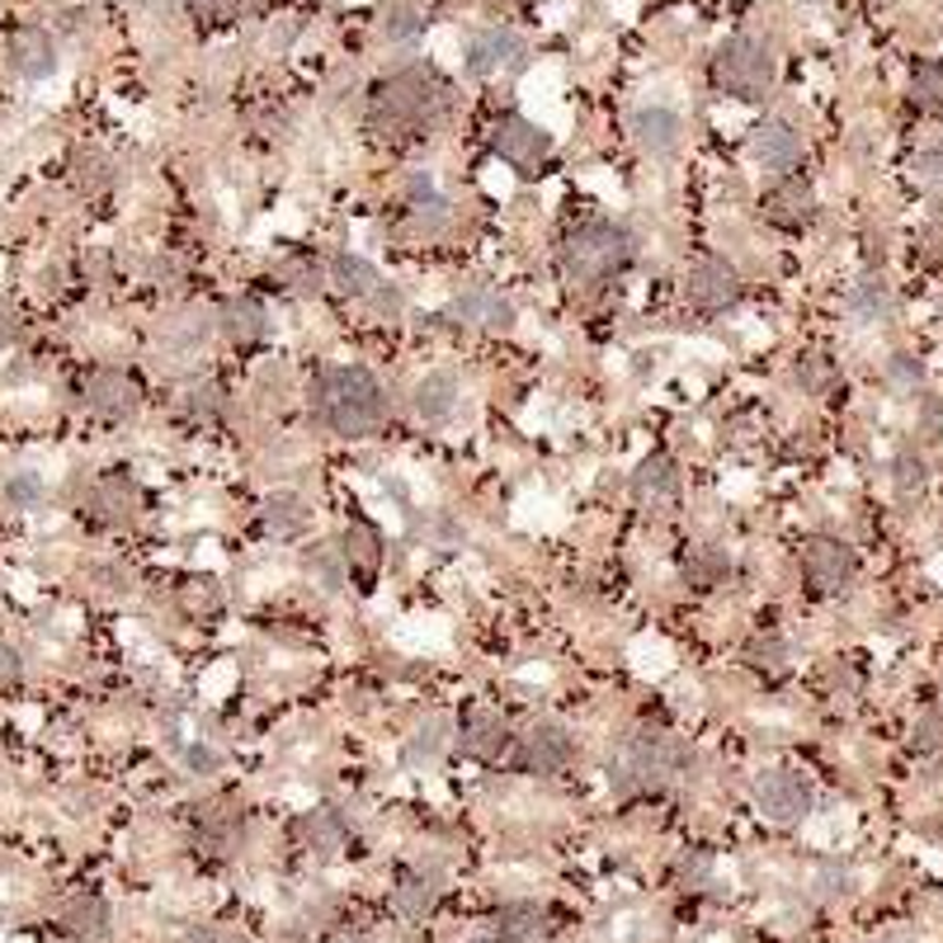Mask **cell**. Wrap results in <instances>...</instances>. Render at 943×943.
<instances>
[{
  "label": "cell",
  "instance_id": "cell-1",
  "mask_svg": "<svg viewBox=\"0 0 943 943\" xmlns=\"http://www.w3.org/2000/svg\"><path fill=\"white\" fill-rule=\"evenodd\" d=\"M311 411L321 416V425H331L335 434L364 439L378 434L388 425V392L378 388L373 373L364 368H326L311 382Z\"/></svg>",
  "mask_w": 943,
  "mask_h": 943
},
{
  "label": "cell",
  "instance_id": "cell-2",
  "mask_svg": "<svg viewBox=\"0 0 943 943\" xmlns=\"http://www.w3.org/2000/svg\"><path fill=\"white\" fill-rule=\"evenodd\" d=\"M689 764H694L689 740H679L670 732H647L619 755L613 779H619V788H665V783H675Z\"/></svg>",
  "mask_w": 943,
  "mask_h": 943
},
{
  "label": "cell",
  "instance_id": "cell-3",
  "mask_svg": "<svg viewBox=\"0 0 943 943\" xmlns=\"http://www.w3.org/2000/svg\"><path fill=\"white\" fill-rule=\"evenodd\" d=\"M434 109H439V85L430 76H420V71H402V76L378 90L373 127L382 137H411L434 119Z\"/></svg>",
  "mask_w": 943,
  "mask_h": 943
},
{
  "label": "cell",
  "instance_id": "cell-4",
  "mask_svg": "<svg viewBox=\"0 0 943 943\" xmlns=\"http://www.w3.org/2000/svg\"><path fill=\"white\" fill-rule=\"evenodd\" d=\"M774 76H779V57L769 42L760 38H732L718 57V81L726 95H740V99H764L774 90Z\"/></svg>",
  "mask_w": 943,
  "mask_h": 943
},
{
  "label": "cell",
  "instance_id": "cell-5",
  "mask_svg": "<svg viewBox=\"0 0 943 943\" xmlns=\"http://www.w3.org/2000/svg\"><path fill=\"white\" fill-rule=\"evenodd\" d=\"M623 260H627V236L609 222H585L580 232L566 241V274L576 279L580 289L619 274Z\"/></svg>",
  "mask_w": 943,
  "mask_h": 943
},
{
  "label": "cell",
  "instance_id": "cell-6",
  "mask_svg": "<svg viewBox=\"0 0 943 943\" xmlns=\"http://www.w3.org/2000/svg\"><path fill=\"white\" fill-rule=\"evenodd\" d=\"M755 803L769 821L788 825L797 817H807L811 811V783L803 774H793V769H774V774L760 779V788H755Z\"/></svg>",
  "mask_w": 943,
  "mask_h": 943
},
{
  "label": "cell",
  "instance_id": "cell-7",
  "mask_svg": "<svg viewBox=\"0 0 943 943\" xmlns=\"http://www.w3.org/2000/svg\"><path fill=\"white\" fill-rule=\"evenodd\" d=\"M803 571L821 595H835V590H845L849 576H854V552L835 538H811L803 548Z\"/></svg>",
  "mask_w": 943,
  "mask_h": 943
},
{
  "label": "cell",
  "instance_id": "cell-8",
  "mask_svg": "<svg viewBox=\"0 0 943 943\" xmlns=\"http://www.w3.org/2000/svg\"><path fill=\"white\" fill-rule=\"evenodd\" d=\"M81 396H85V411H95V416H105V420H123L137 411V382L127 373H119V368H99V373H90Z\"/></svg>",
  "mask_w": 943,
  "mask_h": 943
},
{
  "label": "cell",
  "instance_id": "cell-9",
  "mask_svg": "<svg viewBox=\"0 0 943 943\" xmlns=\"http://www.w3.org/2000/svg\"><path fill=\"white\" fill-rule=\"evenodd\" d=\"M495 151L505 156L510 166L534 170V166L548 161L552 133L548 127H538V123H528V119H505V123H495Z\"/></svg>",
  "mask_w": 943,
  "mask_h": 943
},
{
  "label": "cell",
  "instance_id": "cell-10",
  "mask_svg": "<svg viewBox=\"0 0 943 943\" xmlns=\"http://www.w3.org/2000/svg\"><path fill=\"white\" fill-rule=\"evenodd\" d=\"M514 62H524V38L514 28H481V34L467 38V66L477 76H491V71Z\"/></svg>",
  "mask_w": 943,
  "mask_h": 943
},
{
  "label": "cell",
  "instance_id": "cell-11",
  "mask_svg": "<svg viewBox=\"0 0 943 943\" xmlns=\"http://www.w3.org/2000/svg\"><path fill=\"white\" fill-rule=\"evenodd\" d=\"M633 133H637V147L651 151V156H675L679 151V137H684V123L675 109H661V105H647L633 113Z\"/></svg>",
  "mask_w": 943,
  "mask_h": 943
},
{
  "label": "cell",
  "instance_id": "cell-12",
  "mask_svg": "<svg viewBox=\"0 0 943 943\" xmlns=\"http://www.w3.org/2000/svg\"><path fill=\"white\" fill-rule=\"evenodd\" d=\"M736 269L732 265H722V260H698L694 265V274H689V297L703 311H722V307H732L736 303Z\"/></svg>",
  "mask_w": 943,
  "mask_h": 943
},
{
  "label": "cell",
  "instance_id": "cell-13",
  "mask_svg": "<svg viewBox=\"0 0 943 943\" xmlns=\"http://www.w3.org/2000/svg\"><path fill=\"white\" fill-rule=\"evenodd\" d=\"M566 760H571V736L562 726H534L519 746V764L528 774H556V769H566Z\"/></svg>",
  "mask_w": 943,
  "mask_h": 943
},
{
  "label": "cell",
  "instance_id": "cell-14",
  "mask_svg": "<svg viewBox=\"0 0 943 943\" xmlns=\"http://www.w3.org/2000/svg\"><path fill=\"white\" fill-rule=\"evenodd\" d=\"M764 212H769V218H774L779 226H807L811 212H817V194H811L807 180L783 175L774 189L764 194Z\"/></svg>",
  "mask_w": 943,
  "mask_h": 943
},
{
  "label": "cell",
  "instance_id": "cell-15",
  "mask_svg": "<svg viewBox=\"0 0 943 943\" xmlns=\"http://www.w3.org/2000/svg\"><path fill=\"white\" fill-rule=\"evenodd\" d=\"M90 514L99 524H133L142 514V491L123 477H105L90 491Z\"/></svg>",
  "mask_w": 943,
  "mask_h": 943
},
{
  "label": "cell",
  "instance_id": "cell-16",
  "mask_svg": "<svg viewBox=\"0 0 943 943\" xmlns=\"http://www.w3.org/2000/svg\"><path fill=\"white\" fill-rule=\"evenodd\" d=\"M755 161L783 175V170H793L803 161V137L788 123H760V133H755Z\"/></svg>",
  "mask_w": 943,
  "mask_h": 943
},
{
  "label": "cell",
  "instance_id": "cell-17",
  "mask_svg": "<svg viewBox=\"0 0 943 943\" xmlns=\"http://www.w3.org/2000/svg\"><path fill=\"white\" fill-rule=\"evenodd\" d=\"M10 62L20 66V76L42 81V76H52V66H57V48L42 28H20V34L10 38Z\"/></svg>",
  "mask_w": 943,
  "mask_h": 943
},
{
  "label": "cell",
  "instance_id": "cell-18",
  "mask_svg": "<svg viewBox=\"0 0 943 943\" xmlns=\"http://www.w3.org/2000/svg\"><path fill=\"white\" fill-rule=\"evenodd\" d=\"M241 835H246V821H241L232 807H208L204 817H198V845H204V854L226 859V854H236Z\"/></svg>",
  "mask_w": 943,
  "mask_h": 943
},
{
  "label": "cell",
  "instance_id": "cell-19",
  "mask_svg": "<svg viewBox=\"0 0 943 943\" xmlns=\"http://www.w3.org/2000/svg\"><path fill=\"white\" fill-rule=\"evenodd\" d=\"M62 924H66V934L71 939H105V930H109V902L105 896H95V892H81V896H71V902L62 906Z\"/></svg>",
  "mask_w": 943,
  "mask_h": 943
},
{
  "label": "cell",
  "instance_id": "cell-20",
  "mask_svg": "<svg viewBox=\"0 0 943 943\" xmlns=\"http://www.w3.org/2000/svg\"><path fill=\"white\" fill-rule=\"evenodd\" d=\"M505 740H510V732H505V718H500V712H491V708L467 712V722H463V746H467L472 755H500V750H505Z\"/></svg>",
  "mask_w": 943,
  "mask_h": 943
},
{
  "label": "cell",
  "instance_id": "cell-21",
  "mask_svg": "<svg viewBox=\"0 0 943 943\" xmlns=\"http://www.w3.org/2000/svg\"><path fill=\"white\" fill-rule=\"evenodd\" d=\"M500 943H548V916L538 906H505L495 920Z\"/></svg>",
  "mask_w": 943,
  "mask_h": 943
},
{
  "label": "cell",
  "instance_id": "cell-22",
  "mask_svg": "<svg viewBox=\"0 0 943 943\" xmlns=\"http://www.w3.org/2000/svg\"><path fill=\"white\" fill-rule=\"evenodd\" d=\"M458 406V378L449 373V368H439V373H430L420 382V392H416V411L430 425H439V420H449V411Z\"/></svg>",
  "mask_w": 943,
  "mask_h": 943
},
{
  "label": "cell",
  "instance_id": "cell-23",
  "mask_svg": "<svg viewBox=\"0 0 943 943\" xmlns=\"http://www.w3.org/2000/svg\"><path fill=\"white\" fill-rule=\"evenodd\" d=\"M726 571H732V562L718 548H708V542H694L684 552V580H689V590H718L726 580Z\"/></svg>",
  "mask_w": 943,
  "mask_h": 943
},
{
  "label": "cell",
  "instance_id": "cell-24",
  "mask_svg": "<svg viewBox=\"0 0 943 943\" xmlns=\"http://www.w3.org/2000/svg\"><path fill=\"white\" fill-rule=\"evenodd\" d=\"M297 835L307 840V849H317V854H335L340 845H345V821L335 817V811H307L303 821H297Z\"/></svg>",
  "mask_w": 943,
  "mask_h": 943
},
{
  "label": "cell",
  "instance_id": "cell-25",
  "mask_svg": "<svg viewBox=\"0 0 943 943\" xmlns=\"http://www.w3.org/2000/svg\"><path fill=\"white\" fill-rule=\"evenodd\" d=\"M679 491V472L670 458H651L647 467L637 472V495L647 500V505H661V500H675Z\"/></svg>",
  "mask_w": 943,
  "mask_h": 943
},
{
  "label": "cell",
  "instance_id": "cell-26",
  "mask_svg": "<svg viewBox=\"0 0 943 943\" xmlns=\"http://www.w3.org/2000/svg\"><path fill=\"white\" fill-rule=\"evenodd\" d=\"M265 524H269V534L293 538V534H303V528L311 524V514H307V505L297 495H269L265 500Z\"/></svg>",
  "mask_w": 943,
  "mask_h": 943
},
{
  "label": "cell",
  "instance_id": "cell-27",
  "mask_svg": "<svg viewBox=\"0 0 943 943\" xmlns=\"http://www.w3.org/2000/svg\"><path fill=\"white\" fill-rule=\"evenodd\" d=\"M222 326L236 345H250V340L265 335V307L255 303V297H236V303L222 311Z\"/></svg>",
  "mask_w": 943,
  "mask_h": 943
},
{
  "label": "cell",
  "instance_id": "cell-28",
  "mask_svg": "<svg viewBox=\"0 0 943 943\" xmlns=\"http://www.w3.org/2000/svg\"><path fill=\"white\" fill-rule=\"evenodd\" d=\"M331 279H335V289H340V293H359V297L378 289V269L368 265L364 255H350V250H345V255H335V260H331Z\"/></svg>",
  "mask_w": 943,
  "mask_h": 943
},
{
  "label": "cell",
  "instance_id": "cell-29",
  "mask_svg": "<svg viewBox=\"0 0 943 943\" xmlns=\"http://www.w3.org/2000/svg\"><path fill=\"white\" fill-rule=\"evenodd\" d=\"M458 317L463 321H481V326H510L514 321V307L505 303V297H495V293H463L458 297Z\"/></svg>",
  "mask_w": 943,
  "mask_h": 943
},
{
  "label": "cell",
  "instance_id": "cell-30",
  "mask_svg": "<svg viewBox=\"0 0 943 943\" xmlns=\"http://www.w3.org/2000/svg\"><path fill=\"white\" fill-rule=\"evenodd\" d=\"M444 746H449V718H434L406 740V760L411 764H434L439 755H444Z\"/></svg>",
  "mask_w": 943,
  "mask_h": 943
},
{
  "label": "cell",
  "instance_id": "cell-31",
  "mask_svg": "<svg viewBox=\"0 0 943 943\" xmlns=\"http://www.w3.org/2000/svg\"><path fill=\"white\" fill-rule=\"evenodd\" d=\"M345 562H354V566L364 571V576L382 566V538H378L368 524H354L350 534H345Z\"/></svg>",
  "mask_w": 943,
  "mask_h": 943
},
{
  "label": "cell",
  "instance_id": "cell-32",
  "mask_svg": "<svg viewBox=\"0 0 943 943\" xmlns=\"http://www.w3.org/2000/svg\"><path fill=\"white\" fill-rule=\"evenodd\" d=\"M746 661L760 670V675H788V641L783 637H755L746 647Z\"/></svg>",
  "mask_w": 943,
  "mask_h": 943
},
{
  "label": "cell",
  "instance_id": "cell-33",
  "mask_svg": "<svg viewBox=\"0 0 943 943\" xmlns=\"http://www.w3.org/2000/svg\"><path fill=\"white\" fill-rule=\"evenodd\" d=\"M303 566L321 590H340V585H345V556H340L335 548H311Z\"/></svg>",
  "mask_w": 943,
  "mask_h": 943
},
{
  "label": "cell",
  "instance_id": "cell-34",
  "mask_svg": "<svg viewBox=\"0 0 943 943\" xmlns=\"http://www.w3.org/2000/svg\"><path fill=\"white\" fill-rule=\"evenodd\" d=\"M887 303H892V293H887V283H882V279H864L859 289L849 293V311H854V317H864V321L887 317Z\"/></svg>",
  "mask_w": 943,
  "mask_h": 943
},
{
  "label": "cell",
  "instance_id": "cell-35",
  "mask_svg": "<svg viewBox=\"0 0 943 943\" xmlns=\"http://www.w3.org/2000/svg\"><path fill=\"white\" fill-rule=\"evenodd\" d=\"M71 166H76V184L85 194H99V189H109L113 184V170H109V161L99 151H81Z\"/></svg>",
  "mask_w": 943,
  "mask_h": 943
},
{
  "label": "cell",
  "instance_id": "cell-36",
  "mask_svg": "<svg viewBox=\"0 0 943 943\" xmlns=\"http://www.w3.org/2000/svg\"><path fill=\"white\" fill-rule=\"evenodd\" d=\"M434 902H439V887L430 878H406L402 887H396V906H402L406 916H425Z\"/></svg>",
  "mask_w": 943,
  "mask_h": 943
},
{
  "label": "cell",
  "instance_id": "cell-37",
  "mask_svg": "<svg viewBox=\"0 0 943 943\" xmlns=\"http://www.w3.org/2000/svg\"><path fill=\"white\" fill-rule=\"evenodd\" d=\"M910 99H916L920 109H930V113H943V71L939 66L916 71V81H910Z\"/></svg>",
  "mask_w": 943,
  "mask_h": 943
},
{
  "label": "cell",
  "instance_id": "cell-38",
  "mask_svg": "<svg viewBox=\"0 0 943 943\" xmlns=\"http://www.w3.org/2000/svg\"><path fill=\"white\" fill-rule=\"evenodd\" d=\"M892 481H896V491H920L924 486V463H920V453H896V463H892Z\"/></svg>",
  "mask_w": 943,
  "mask_h": 943
},
{
  "label": "cell",
  "instance_id": "cell-39",
  "mask_svg": "<svg viewBox=\"0 0 943 943\" xmlns=\"http://www.w3.org/2000/svg\"><path fill=\"white\" fill-rule=\"evenodd\" d=\"M5 495H10V500H14V505H20V510H34L38 500H42V481L34 477V472H20V477H10Z\"/></svg>",
  "mask_w": 943,
  "mask_h": 943
},
{
  "label": "cell",
  "instance_id": "cell-40",
  "mask_svg": "<svg viewBox=\"0 0 943 943\" xmlns=\"http://www.w3.org/2000/svg\"><path fill=\"white\" fill-rule=\"evenodd\" d=\"M916 750H943V712H924L916 722Z\"/></svg>",
  "mask_w": 943,
  "mask_h": 943
},
{
  "label": "cell",
  "instance_id": "cell-41",
  "mask_svg": "<svg viewBox=\"0 0 943 943\" xmlns=\"http://www.w3.org/2000/svg\"><path fill=\"white\" fill-rule=\"evenodd\" d=\"M797 382H803L807 392H821V388H831V364L825 359H817V354H811V359L797 368Z\"/></svg>",
  "mask_w": 943,
  "mask_h": 943
},
{
  "label": "cell",
  "instance_id": "cell-42",
  "mask_svg": "<svg viewBox=\"0 0 943 943\" xmlns=\"http://www.w3.org/2000/svg\"><path fill=\"white\" fill-rule=\"evenodd\" d=\"M388 34H392V38H402V42H406V38H416V34H420L416 10H411V5H396V10L388 14Z\"/></svg>",
  "mask_w": 943,
  "mask_h": 943
},
{
  "label": "cell",
  "instance_id": "cell-43",
  "mask_svg": "<svg viewBox=\"0 0 943 943\" xmlns=\"http://www.w3.org/2000/svg\"><path fill=\"white\" fill-rule=\"evenodd\" d=\"M920 430L934 439V444H943V406L934 402V396H924L920 402Z\"/></svg>",
  "mask_w": 943,
  "mask_h": 943
},
{
  "label": "cell",
  "instance_id": "cell-44",
  "mask_svg": "<svg viewBox=\"0 0 943 943\" xmlns=\"http://www.w3.org/2000/svg\"><path fill=\"white\" fill-rule=\"evenodd\" d=\"M20 675H24V665H20V651H14V647H5V641H0V689H10V684H20Z\"/></svg>",
  "mask_w": 943,
  "mask_h": 943
},
{
  "label": "cell",
  "instance_id": "cell-45",
  "mask_svg": "<svg viewBox=\"0 0 943 943\" xmlns=\"http://www.w3.org/2000/svg\"><path fill=\"white\" fill-rule=\"evenodd\" d=\"M916 180H924V184H943V151H924V156H916Z\"/></svg>",
  "mask_w": 943,
  "mask_h": 943
},
{
  "label": "cell",
  "instance_id": "cell-46",
  "mask_svg": "<svg viewBox=\"0 0 943 943\" xmlns=\"http://www.w3.org/2000/svg\"><path fill=\"white\" fill-rule=\"evenodd\" d=\"M20 331H24L20 311H14L10 303H0V350H5V345H14V340H20Z\"/></svg>",
  "mask_w": 943,
  "mask_h": 943
},
{
  "label": "cell",
  "instance_id": "cell-47",
  "mask_svg": "<svg viewBox=\"0 0 943 943\" xmlns=\"http://www.w3.org/2000/svg\"><path fill=\"white\" fill-rule=\"evenodd\" d=\"M892 382H920V368H916L910 354H896L892 359Z\"/></svg>",
  "mask_w": 943,
  "mask_h": 943
},
{
  "label": "cell",
  "instance_id": "cell-48",
  "mask_svg": "<svg viewBox=\"0 0 943 943\" xmlns=\"http://www.w3.org/2000/svg\"><path fill=\"white\" fill-rule=\"evenodd\" d=\"M920 260H930V265H943V232H930L920 241Z\"/></svg>",
  "mask_w": 943,
  "mask_h": 943
},
{
  "label": "cell",
  "instance_id": "cell-49",
  "mask_svg": "<svg viewBox=\"0 0 943 943\" xmlns=\"http://www.w3.org/2000/svg\"><path fill=\"white\" fill-rule=\"evenodd\" d=\"M189 764H194V769H218V764H222V755H218V750H208V746H194V750H189Z\"/></svg>",
  "mask_w": 943,
  "mask_h": 943
},
{
  "label": "cell",
  "instance_id": "cell-50",
  "mask_svg": "<svg viewBox=\"0 0 943 943\" xmlns=\"http://www.w3.org/2000/svg\"><path fill=\"white\" fill-rule=\"evenodd\" d=\"M189 943H236V939H232V934H222V930H194Z\"/></svg>",
  "mask_w": 943,
  "mask_h": 943
},
{
  "label": "cell",
  "instance_id": "cell-51",
  "mask_svg": "<svg viewBox=\"0 0 943 943\" xmlns=\"http://www.w3.org/2000/svg\"><path fill=\"white\" fill-rule=\"evenodd\" d=\"M222 402H218V392L212 388H204V392H194V411H218Z\"/></svg>",
  "mask_w": 943,
  "mask_h": 943
},
{
  "label": "cell",
  "instance_id": "cell-52",
  "mask_svg": "<svg viewBox=\"0 0 943 943\" xmlns=\"http://www.w3.org/2000/svg\"><path fill=\"white\" fill-rule=\"evenodd\" d=\"M226 679H232V670L222 665V670H218V675H212V679H204V689H208V694H218V689H226Z\"/></svg>",
  "mask_w": 943,
  "mask_h": 943
},
{
  "label": "cell",
  "instance_id": "cell-53",
  "mask_svg": "<svg viewBox=\"0 0 943 943\" xmlns=\"http://www.w3.org/2000/svg\"><path fill=\"white\" fill-rule=\"evenodd\" d=\"M184 5H189L194 14H218V5H222V0H184Z\"/></svg>",
  "mask_w": 943,
  "mask_h": 943
},
{
  "label": "cell",
  "instance_id": "cell-54",
  "mask_svg": "<svg viewBox=\"0 0 943 943\" xmlns=\"http://www.w3.org/2000/svg\"><path fill=\"white\" fill-rule=\"evenodd\" d=\"M873 943H906L902 934H887V939H873Z\"/></svg>",
  "mask_w": 943,
  "mask_h": 943
},
{
  "label": "cell",
  "instance_id": "cell-55",
  "mask_svg": "<svg viewBox=\"0 0 943 943\" xmlns=\"http://www.w3.org/2000/svg\"><path fill=\"white\" fill-rule=\"evenodd\" d=\"M477 943H491V939H477Z\"/></svg>",
  "mask_w": 943,
  "mask_h": 943
}]
</instances>
